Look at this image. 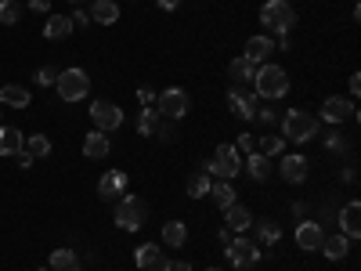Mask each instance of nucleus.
Listing matches in <instances>:
<instances>
[{
    "instance_id": "603ef678",
    "label": "nucleus",
    "mask_w": 361,
    "mask_h": 271,
    "mask_svg": "<svg viewBox=\"0 0 361 271\" xmlns=\"http://www.w3.org/2000/svg\"><path fill=\"white\" fill-rule=\"evenodd\" d=\"M210 271H221V268H210Z\"/></svg>"
},
{
    "instance_id": "423d86ee",
    "label": "nucleus",
    "mask_w": 361,
    "mask_h": 271,
    "mask_svg": "<svg viewBox=\"0 0 361 271\" xmlns=\"http://www.w3.org/2000/svg\"><path fill=\"white\" fill-rule=\"evenodd\" d=\"M55 87H58V98L61 102H80V98H87V94H90V76L84 69H66V73H58Z\"/></svg>"
},
{
    "instance_id": "58836bf2",
    "label": "nucleus",
    "mask_w": 361,
    "mask_h": 271,
    "mask_svg": "<svg viewBox=\"0 0 361 271\" xmlns=\"http://www.w3.org/2000/svg\"><path fill=\"white\" fill-rule=\"evenodd\" d=\"M253 145H257V141H253V134H239V145H235V149H239V152H253Z\"/></svg>"
},
{
    "instance_id": "79ce46f5",
    "label": "nucleus",
    "mask_w": 361,
    "mask_h": 271,
    "mask_svg": "<svg viewBox=\"0 0 361 271\" xmlns=\"http://www.w3.org/2000/svg\"><path fill=\"white\" fill-rule=\"evenodd\" d=\"M257 120H260V123H275L278 113H275V109H260V105H257Z\"/></svg>"
},
{
    "instance_id": "a878e982",
    "label": "nucleus",
    "mask_w": 361,
    "mask_h": 271,
    "mask_svg": "<svg viewBox=\"0 0 361 271\" xmlns=\"http://www.w3.org/2000/svg\"><path fill=\"white\" fill-rule=\"evenodd\" d=\"M163 243L177 246V250L188 243V225H184V221H166V225H163Z\"/></svg>"
},
{
    "instance_id": "39448f33",
    "label": "nucleus",
    "mask_w": 361,
    "mask_h": 271,
    "mask_svg": "<svg viewBox=\"0 0 361 271\" xmlns=\"http://www.w3.org/2000/svg\"><path fill=\"white\" fill-rule=\"evenodd\" d=\"M260 22L271 29V33L278 37H289L293 29H296V11L293 4H282V0H271V4H264L260 8Z\"/></svg>"
},
{
    "instance_id": "37998d69",
    "label": "nucleus",
    "mask_w": 361,
    "mask_h": 271,
    "mask_svg": "<svg viewBox=\"0 0 361 271\" xmlns=\"http://www.w3.org/2000/svg\"><path fill=\"white\" fill-rule=\"evenodd\" d=\"M325 149H343V138H340V131L325 138Z\"/></svg>"
},
{
    "instance_id": "20e7f679",
    "label": "nucleus",
    "mask_w": 361,
    "mask_h": 271,
    "mask_svg": "<svg viewBox=\"0 0 361 271\" xmlns=\"http://www.w3.org/2000/svg\"><path fill=\"white\" fill-rule=\"evenodd\" d=\"M202 170L206 174H213L217 181H231L235 174L242 170V159H239V149L235 145H217V152H213V159H206L202 163Z\"/></svg>"
},
{
    "instance_id": "c756f323",
    "label": "nucleus",
    "mask_w": 361,
    "mask_h": 271,
    "mask_svg": "<svg viewBox=\"0 0 361 271\" xmlns=\"http://www.w3.org/2000/svg\"><path fill=\"white\" fill-rule=\"evenodd\" d=\"M51 271H80V253H72V250H55V253H51Z\"/></svg>"
},
{
    "instance_id": "bb28decb",
    "label": "nucleus",
    "mask_w": 361,
    "mask_h": 271,
    "mask_svg": "<svg viewBox=\"0 0 361 271\" xmlns=\"http://www.w3.org/2000/svg\"><path fill=\"white\" fill-rule=\"evenodd\" d=\"M224 214H228L224 221H228V228H231V232H246L249 225H253V214H249L246 206H239V203H235V206H228Z\"/></svg>"
},
{
    "instance_id": "393cba45",
    "label": "nucleus",
    "mask_w": 361,
    "mask_h": 271,
    "mask_svg": "<svg viewBox=\"0 0 361 271\" xmlns=\"http://www.w3.org/2000/svg\"><path fill=\"white\" fill-rule=\"evenodd\" d=\"M260 66H253L249 58H235L231 66H228V76L235 80V84H253V76H257Z\"/></svg>"
},
{
    "instance_id": "7ed1b4c3",
    "label": "nucleus",
    "mask_w": 361,
    "mask_h": 271,
    "mask_svg": "<svg viewBox=\"0 0 361 271\" xmlns=\"http://www.w3.org/2000/svg\"><path fill=\"white\" fill-rule=\"evenodd\" d=\"M113 221H116L123 232H137V228H145V221H148V203L141 199V196H127V192H123V196L116 199Z\"/></svg>"
},
{
    "instance_id": "f257e3e1",
    "label": "nucleus",
    "mask_w": 361,
    "mask_h": 271,
    "mask_svg": "<svg viewBox=\"0 0 361 271\" xmlns=\"http://www.w3.org/2000/svg\"><path fill=\"white\" fill-rule=\"evenodd\" d=\"M253 94L257 98H268V102H278L289 94V76L282 73V66H271V62H264L253 76Z\"/></svg>"
},
{
    "instance_id": "9d476101",
    "label": "nucleus",
    "mask_w": 361,
    "mask_h": 271,
    "mask_svg": "<svg viewBox=\"0 0 361 271\" xmlns=\"http://www.w3.org/2000/svg\"><path fill=\"white\" fill-rule=\"evenodd\" d=\"M228 105H231V113L239 116V120H253L260 102H257V94L246 91V84H235V87L228 91Z\"/></svg>"
},
{
    "instance_id": "f704fd0d",
    "label": "nucleus",
    "mask_w": 361,
    "mask_h": 271,
    "mask_svg": "<svg viewBox=\"0 0 361 271\" xmlns=\"http://www.w3.org/2000/svg\"><path fill=\"white\" fill-rule=\"evenodd\" d=\"M282 141H286L282 134H264V138H260V156H268V159L278 156V152H282Z\"/></svg>"
},
{
    "instance_id": "5701e85b",
    "label": "nucleus",
    "mask_w": 361,
    "mask_h": 271,
    "mask_svg": "<svg viewBox=\"0 0 361 271\" xmlns=\"http://www.w3.org/2000/svg\"><path fill=\"white\" fill-rule=\"evenodd\" d=\"M246 170H249V178H253V181H268L271 174H275L271 159H268V156H260V152H249V159H246Z\"/></svg>"
},
{
    "instance_id": "ddd939ff",
    "label": "nucleus",
    "mask_w": 361,
    "mask_h": 271,
    "mask_svg": "<svg viewBox=\"0 0 361 271\" xmlns=\"http://www.w3.org/2000/svg\"><path fill=\"white\" fill-rule=\"evenodd\" d=\"M123 192H127V174H123V170H108L105 178L98 181V196L101 199H119Z\"/></svg>"
},
{
    "instance_id": "0eeeda50",
    "label": "nucleus",
    "mask_w": 361,
    "mask_h": 271,
    "mask_svg": "<svg viewBox=\"0 0 361 271\" xmlns=\"http://www.w3.org/2000/svg\"><path fill=\"white\" fill-rule=\"evenodd\" d=\"M155 113H159L163 120H181L188 113V91H181V87L163 91L159 98H155Z\"/></svg>"
},
{
    "instance_id": "4468645a",
    "label": "nucleus",
    "mask_w": 361,
    "mask_h": 271,
    "mask_svg": "<svg viewBox=\"0 0 361 271\" xmlns=\"http://www.w3.org/2000/svg\"><path fill=\"white\" fill-rule=\"evenodd\" d=\"M282 181H289V185H300L304 178H307V159L304 156H282Z\"/></svg>"
},
{
    "instance_id": "9b49d317",
    "label": "nucleus",
    "mask_w": 361,
    "mask_h": 271,
    "mask_svg": "<svg viewBox=\"0 0 361 271\" xmlns=\"http://www.w3.org/2000/svg\"><path fill=\"white\" fill-rule=\"evenodd\" d=\"M351 116H358V109H354L351 98H325V105H322V120L325 123H343Z\"/></svg>"
},
{
    "instance_id": "2eb2a0df",
    "label": "nucleus",
    "mask_w": 361,
    "mask_h": 271,
    "mask_svg": "<svg viewBox=\"0 0 361 271\" xmlns=\"http://www.w3.org/2000/svg\"><path fill=\"white\" fill-rule=\"evenodd\" d=\"M134 261H137L141 271H159L166 257H163V250L155 246V243H145V246H137V250H134Z\"/></svg>"
},
{
    "instance_id": "72a5a7b5",
    "label": "nucleus",
    "mask_w": 361,
    "mask_h": 271,
    "mask_svg": "<svg viewBox=\"0 0 361 271\" xmlns=\"http://www.w3.org/2000/svg\"><path fill=\"white\" fill-rule=\"evenodd\" d=\"M155 123H159V113L155 109H141V116H137V134H155Z\"/></svg>"
},
{
    "instance_id": "8fccbe9b",
    "label": "nucleus",
    "mask_w": 361,
    "mask_h": 271,
    "mask_svg": "<svg viewBox=\"0 0 361 271\" xmlns=\"http://www.w3.org/2000/svg\"><path fill=\"white\" fill-rule=\"evenodd\" d=\"M282 4H293V0H282Z\"/></svg>"
},
{
    "instance_id": "1a4fd4ad",
    "label": "nucleus",
    "mask_w": 361,
    "mask_h": 271,
    "mask_svg": "<svg viewBox=\"0 0 361 271\" xmlns=\"http://www.w3.org/2000/svg\"><path fill=\"white\" fill-rule=\"evenodd\" d=\"M224 253H228V261L235 268H253L260 261V246L249 243V239H231V243L224 246Z\"/></svg>"
},
{
    "instance_id": "09e8293b",
    "label": "nucleus",
    "mask_w": 361,
    "mask_h": 271,
    "mask_svg": "<svg viewBox=\"0 0 361 271\" xmlns=\"http://www.w3.org/2000/svg\"><path fill=\"white\" fill-rule=\"evenodd\" d=\"M72 4H76V8H80V4H84V0H72Z\"/></svg>"
},
{
    "instance_id": "ea45409f",
    "label": "nucleus",
    "mask_w": 361,
    "mask_h": 271,
    "mask_svg": "<svg viewBox=\"0 0 361 271\" xmlns=\"http://www.w3.org/2000/svg\"><path fill=\"white\" fill-rule=\"evenodd\" d=\"M159 271H192V264H188V261H163Z\"/></svg>"
},
{
    "instance_id": "a19ab883",
    "label": "nucleus",
    "mask_w": 361,
    "mask_h": 271,
    "mask_svg": "<svg viewBox=\"0 0 361 271\" xmlns=\"http://www.w3.org/2000/svg\"><path fill=\"white\" fill-rule=\"evenodd\" d=\"M137 102L145 105V109H152V105H155V94H152L148 87H141V91H137Z\"/></svg>"
},
{
    "instance_id": "c03bdc74",
    "label": "nucleus",
    "mask_w": 361,
    "mask_h": 271,
    "mask_svg": "<svg viewBox=\"0 0 361 271\" xmlns=\"http://www.w3.org/2000/svg\"><path fill=\"white\" fill-rule=\"evenodd\" d=\"M33 163H37V159H33V156H29L26 149H22V152H19V167H22V170H29V167H33Z\"/></svg>"
},
{
    "instance_id": "b1692460",
    "label": "nucleus",
    "mask_w": 361,
    "mask_h": 271,
    "mask_svg": "<svg viewBox=\"0 0 361 271\" xmlns=\"http://www.w3.org/2000/svg\"><path fill=\"white\" fill-rule=\"evenodd\" d=\"M322 250H325L329 261H343L351 253V239L347 235H329V239H322Z\"/></svg>"
},
{
    "instance_id": "2f4dec72",
    "label": "nucleus",
    "mask_w": 361,
    "mask_h": 271,
    "mask_svg": "<svg viewBox=\"0 0 361 271\" xmlns=\"http://www.w3.org/2000/svg\"><path fill=\"white\" fill-rule=\"evenodd\" d=\"M26 152L33 156V159H43V156H51V138H43V134H33V138H26Z\"/></svg>"
},
{
    "instance_id": "c9c22d12",
    "label": "nucleus",
    "mask_w": 361,
    "mask_h": 271,
    "mask_svg": "<svg viewBox=\"0 0 361 271\" xmlns=\"http://www.w3.org/2000/svg\"><path fill=\"white\" fill-rule=\"evenodd\" d=\"M155 138L159 141H177V120H163L159 116V123H155Z\"/></svg>"
},
{
    "instance_id": "f8f14e48",
    "label": "nucleus",
    "mask_w": 361,
    "mask_h": 271,
    "mask_svg": "<svg viewBox=\"0 0 361 271\" xmlns=\"http://www.w3.org/2000/svg\"><path fill=\"white\" fill-rule=\"evenodd\" d=\"M322 225H315V221H300L296 225V246H300L304 253H315V250H322Z\"/></svg>"
},
{
    "instance_id": "cd10ccee",
    "label": "nucleus",
    "mask_w": 361,
    "mask_h": 271,
    "mask_svg": "<svg viewBox=\"0 0 361 271\" xmlns=\"http://www.w3.org/2000/svg\"><path fill=\"white\" fill-rule=\"evenodd\" d=\"M210 199L221 206V210L235 206V188H231V181H210Z\"/></svg>"
},
{
    "instance_id": "6e6552de",
    "label": "nucleus",
    "mask_w": 361,
    "mask_h": 271,
    "mask_svg": "<svg viewBox=\"0 0 361 271\" xmlns=\"http://www.w3.org/2000/svg\"><path fill=\"white\" fill-rule=\"evenodd\" d=\"M90 120H94V127H98L101 134H108V131H116V127H123V109L116 102H94L90 105Z\"/></svg>"
},
{
    "instance_id": "4c0bfd02",
    "label": "nucleus",
    "mask_w": 361,
    "mask_h": 271,
    "mask_svg": "<svg viewBox=\"0 0 361 271\" xmlns=\"http://www.w3.org/2000/svg\"><path fill=\"white\" fill-rule=\"evenodd\" d=\"M69 22H72V29H76V26H80V29H84V26H90V15H87L84 8H76V11L69 15Z\"/></svg>"
},
{
    "instance_id": "4be33fe9",
    "label": "nucleus",
    "mask_w": 361,
    "mask_h": 271,
    "mask_svg": "<svg viewBox=\"0 0 361 271\" xmlns=\"http://www.w3.org/2000/svg\"><path fill=\"white\" fill-rule=\"evenodd\" d=\"M69 33H72L69 15H47V22H43V37L47 40H66Z\"/></svg>"
},
{
    "instance_id": "a18cd8bd",
    "label": "nucleus",
    "mask_w": 361,
    "mask_h": 271,
    "mask_svg": "<svg viewBox=\"0 0 361 271\" xmlns=\"http://www.w3.org/2000/svg\"><path fill=\"white\" fill-rule=\"evenodd\" d=\"M155 4H159L163 11H174V8H181V0H155Z\"/></svg>"
},
{
    "instance_id": "3c124183",
    "label": "nucleus",
    "mask_w": 361,
    "mask_h": 271,
    "mask_svg": "<svg viewBox=\"0 0 361 271\" xmlns=\"http://www.w3.org/2000/svg\"><path fill=\"white\" fill-rule=\"evenodd\" d=\"M40 271H51V268H40Z\"/></svg>"
},
{
    "instance_id": "49530a36",
    "label": "nucleus",
    "mask_w": 361,
    "mask_h": 271,
    "mask_svg": "<svg viewBox=\"0 0 361 271\" xmlns=\"http://www.w3.org/2000/svg\"><path fill=\"white\" fill-rule=\"evenodd\" d=\"M29 11H40L43 15L47 11V0H29Z\"/></svg>"
},
{
    "instance_id": "7c9ffc66",
    "label": "nucleus",
    "mask_w": 361,
    "mask_h": 271,
    "mask_svg": "<svg viewBox=\"0 0 361 271\" xmlns=\"http://www.w3.org/2000/svg\"><path fill=\"white\" fill-rule=\"evenodd\" d=\"M188 196H192V199L210 196V174L206 170H195L192 178H188Z\"/></svg>"
},
{
    "instance_id": "e433bc0d",
    "label": "nucleus",
    "mask_w": 361,
    "mask_h": 271,
    "mask_svg": "<svg viewBox=\"0 0 361 271\" xmlns=\"http://www.w3.org/2000/svg\"><path fill=\"white\" fill-rule=\"evenodd\" d=\"M55 80H58V69H51V66H43V69H37V84H40V87H51V84H55Z\"/></svg>"
},
{
    "instance_id": "473e14b6",
    "label": "nucleus",
    "mask_w": 361,
    "mask_h": 271,
    "mask_svg": "<svg viewBox=\"0 0 361 271\" xmlns=\"http://www.w3.org/2000/svg\"><path fill=\"white\" fill-rule=\"evenodd\" d=\"M19 19H22L19 0H0V26H14Z\"/></svg>"
},
{
    "instance_id": "6ab92c4d",
    "label": "nucleus",
    "mask_w": 361,
    "mask_h": 271,
    "mask_svg": "<svg viewBox=\"0 0 361 271\" xmlns=\"http://www.w3.org/2000/svg\"><path fill=\"white\" fill-rule=\"evenodd\" d=\"M87 15H90V22L113 26V22H119V4H116V0H94Z\"/></svg>"
},
{
    "instance_id": "f3484780",
    "label": "nucleus",
    "mask_w": 361,
    "mask_h": 271,
    "mask_svg": "<svg viewBox=\"0 0 361 271\" xmlns=\"http://www.w3.org/2000/svg\"><path fill=\"white\" fill-rule=\"evenodd\" d=\"M271 51H275V40L271 37H253V40L246 44V55L242 58H249L253 66H264V62L271 58Z\"/></svg>"
},
{
    "instance_id": "f03ea898",
    "label": "nucleus",
    "mask_w": 361,
    "mask_h": 271,
    "mask_svg": "<svg viewBox=\"0 0 361 271\" xmlns=\"http://www.w3.org/2000/svg\"><path fill=\"white\" fill-rule=\"evenodd\" d=\"M318 127H322L318 116L304 113V109H289V113L282 116V138H286V141H296V145H304V141L318 138Z\"/></svg>"
},
{
    "instance_id": "de8ad7c7",
    "label": "nucleus",
    "mask_w": 361,
    "mask_h": 271,
    "mask_svg": "<svg viewBox=\"0 0 361 271\" xmlns=\"http://www.w3.org/2000/svg\"><path fill=\"white\" fill-rule=\"evenodd\" d=\"M358 91H361V76L354 73V76H351V94H358Z\"/></svg>"
},
{
    "instance_id": "a211bd4d",
    "label": "nucleus",
    "mask_w": 361,
    "mask_h": 271,
    "mask_svg": "<svg viewBox=\"0 0 361 271\" xmlns=\"http://www.w3.org/2000/svg\"><path fill=\"white\" fill-rule=\"evenodd\" d=\"M29 102H33V94H29L22 84H4V87H0V105H8V109H26Z\"/></svg>"
},
{
    "instance_id": "412c9836",
    "label": "nucleus",
    "mask_w": 361,
    "mask_h": 271,
    "mask_svg": "<svg viewBox=\"0 0 361 271\" xmlns=\"http://www.w3.org/2000/svg\"><path fill=\"white\" fill-rule=\"evenodd\" d=\"M108 149H113V141H108V134H101V131H90L84 138V156L87 159H105Z\"/></svg>"
},
{
    "instance_id": "aec40b11",
    "label": "nucleus",
    "mask_w": 361,
    "mask_h": 271,
    "mask_svg": "<svg viewBox=\"0 0 361 271\" xmlns=\"http://www.w3.org/2000/svg\"><path fill=\"white\" fill-rule=\"evenodd\" d=\"M26 149V138L19 127H0V156H19Z\"/></svg>"
},
{
    "instance_id": "dca6fc26",
    "label": "nucleus",
    "mask_w": 361,
    "mask_h": 271,
    "mask_svg": "<svg viewBox=\"0 0 361 271\" xmlns=\"http://www.w3.org/2000/svg\"><path fill=\"white\" fill-rule=\"evenodd\" d=\"M340 228H343V235H347V239H358L361 235V203L358 199L347 203L340 210Z\"/></svg>"
},
{
    "instance_id": "c85d7f7f",
    "label": "nucleus",
    "mask_w": 361,
    "mask_h": 271,
    "mask_svg": "<svg viewBox=\"0 0 361 271\" xmlns=\"http://www.w3.org/2000/svg\"><path fill=\"white\" fill-rule=\"evenodd\" d=\"M249 228L257 232V239H260L264 246H275L278 239H282V225H275V221H268V217H264V221H257V225H249Z\"/></svg>"
}]
</instances>
